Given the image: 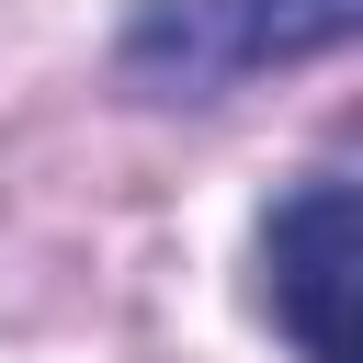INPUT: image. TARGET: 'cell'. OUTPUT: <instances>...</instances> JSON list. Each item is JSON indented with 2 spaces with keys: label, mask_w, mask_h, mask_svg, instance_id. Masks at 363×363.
Returning <instances> with one entry per match:
<instances>
[{
  "label": "cell",
  "mask_w": 363,
  "mask_h": 363,
  "mask_svg": "<svg viewBox=\"0 0 363 363\" xmlns=\"http://www.w3.org/2000/svg\"><path fill=\"white\" fill-rule=\"evenodd\" d=\"M363 0H147L125 23V79L159 91V102H204L250 68H284V57H318L352 34Z\"/></svg>",
  "instance_id": "6da1fadb"
},
{
  "label": "cell",
  "mask_w": 363,
  "mask_h": 363,
  "mask_svg": "<svg viewBox=\"0 0 363 363\" xmlns=\"http://www.w3.org/2000/svg\"><path fill=\"white\" fill-rule=\"evenodd\" d=\"M261 272H272V318L295 329L306 363H352V182L318 170L295 204H272L261 227Z\"/></svg>",
  "instance_id": "7a4b0ae2"
}]
</instances>
